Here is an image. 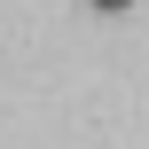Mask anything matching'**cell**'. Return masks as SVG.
I'll list each match as a JSON object with an SVG mask.
<instances>
[{"instance_id":"1","label":"cell","mask_w":149,"mask_h":149,"mask_svg":"<svg viewBox=\"0 0 149 149\" xmlns=\"http://www.w3.org/2000/svg\"><path fill=\"white\" fill-rule=\"evenodd\" d=\"M94 8H102V16H126V8H134V0H94Z\"/></svg>"}]
</instances>
